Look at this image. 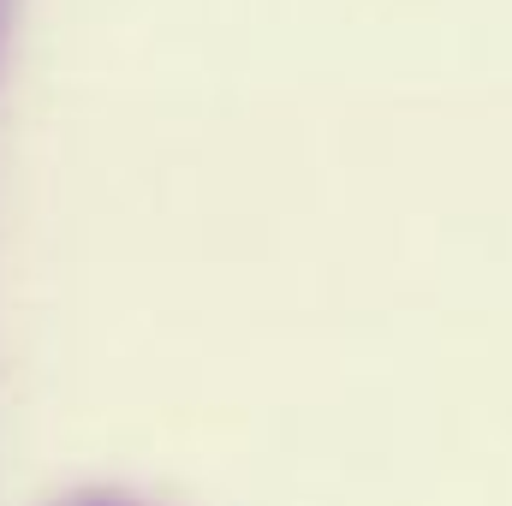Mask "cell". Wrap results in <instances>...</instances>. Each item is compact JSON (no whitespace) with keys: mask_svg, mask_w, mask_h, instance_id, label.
<instances>
[{"mask_svg":"<svg viewBox=\"0 0 512 506\" xmlns=\"http://www.w3.org/2000/svg\"><path fill=\"white\" fill-rule=\"evenodd\" d=\"M78 506H114V501H78Z\"/></svg>","mask_w":512,"mask_h":506,"instance_id":"6da1fadb","label":"cell"}]
</instances>
